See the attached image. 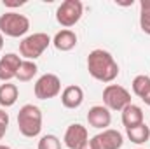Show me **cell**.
<instances>
[{
  "mask_svg": "<svg viewBox=\"0 0 150 149\" xmlns=\"http://www.w3.org/2000/svg\"><path fill=\"white\" fill-rule=\"evenodd\" d=\"M87 70L100 82H112L119 75V65L105 49H94L87 56Z\"/></svg>",
  "mask_w": 150,
  "mask_h": 149,
  "instance_id": "obj_1",
  "label": "cell"
},
{
  "mask_svg": "<svg viewBox=\"0 0 150 149\" xmlns=\"http://www.w3.org/2000/svg\"><path fill=\"white\" fill-rule=\"evenodd\" d=\"M18 128L21 135L33 139L42 132V112L37 105L26 104L18 112Z\"/></svg>",
  "mask_w": 150,
  "mask_h": 149,
  "instance_id": "obj_2",
  "label": "cell"
},
{
  "mask_svg": "<svg viewBox=\"0 0 150 149\" xmlns=\"http://www.w3.org/2000/svg\"><path fill=\"white\" fill-rule=\"evenodd\" d=\"M30 30V19L19 12H4L0 16V34L7 37H23Z\"/></svg>",
  "mask_w": 150,
  "mask_h": 149,
  "instance_id": "obj_3",
  "label": "cell"
},
{
  "mask_svg": "<svg viewBox=\"0 0 150 149\" xmlns=\"http://www.w3.org/2000/svg\"><path fill=\"white\" fill-rule=\"evenodd\" d=\"M52 40L47 34L44 32H37V34H32L28 37H25L19 42V54L25 58V60H32L35 62L38 56L49 47Z\"/></svg>",
  "mask_w": 150,
  "mask_h": 149,
  "instance_id": "obj_4",
  "label": "cell"
},
{
  "mask_svg": "<svg viewBox=\"0 0 150 149\" xmlns=\"http://www.w3.org/2000/svg\"><path fill=\"white\" fill-rule=\"evenodd\" d=\"M103 104L108 111H124L131 104V93L120 84H107L103 90Z\"/></svg>",
  "mask_w": 150,
  "mask_h": 149,
  "instance_id": "obj_5",
  "label": "cell"
},
{
  "mask_svg": "<svg viewBox=\"0 0 150 149\" xmlns=\"http://www.w3.org/2000/svg\"><path fill=\"white\" fill-rule=\"evenodd\" d=\"M82 14H84V5L80 0H65L56 11V19L61 27L70 30V27L80 21Z\"/></svg>",
  "mask_w": 150,
  "mask_h": 149,
  "instance_id": "obj_6",
  "label": "cell"
},
{
  "mask_svg": "<svg viewBox=\"0 0 150 149\" xmlns=\"http://www.w3.org/2000/svg\"><path fill=\"white\" fill-rule=\"evenodd\" d=\"M35 97L38 100H49L61 93V81L56 74H44L35 82Z\"/></svg>",
  "mask_w": 150,
  "mask_h": 149,
  "instance_id": "obj_7",
  "label": "cell"
},
{
  "mask_svg": "<svg viewBox=\"0 0 150 149\" xmlns=\"http://www.w3.org/2000/svg\"><path fill=\"white\" fill-rule=\"evenodd\" d=\"M93 149H120L124 144V137L120 132L113 130V128H107L103 132H100L98 135H94L91 140Z\"/></svg>",
  "mask_w": 150,
  "mask_h": 149,
  "instance_id": "obj_8",
  "label": "cell"
},
{
  "mask_svg": "<svg viewBox=\"0 0 150 149\" xmlns=\"http://www.w3.org/2000/svg\"><path fill=\"white\" fill-rule=\"evenodd\" d=\"M89 140V135H87V128L79 125V123H74L67 128L65 132V137H63V142L68 149H80L86 142Z\"/></svg>",
  "mask_w": 150,
  "mask_h": 149,
  "instance_id": "obj_9",
  "label": "cell"
},
{
  "mask_svg": "<svg viewBox=\"0 0 150 149\" xmlns=\"http://www.w3.org/2000/svg\"><path fill=\"white\" fill-rule=\"evenodd\" d=\"M21 56L16 54V53H7L0 58V81L4 82H9L11 79H14L18 70H19V65H21Z\"/></svg>",
  "mask_w": 150,
  "mask_h": 149,
  "instance_id": "obj_10",
  "label": "cell"
},
{
  "mask_svg": "<svg viewBox=\"0 0 150 149\" xmlns=\"http://www.w3.org/2000/svg\"><path fill=\"white\" fill-rule=\"evenodd\" d=\"M87 123L93 128L107 130L110 126V123H112V114H110V111L105 105H94L87 112Z\"/></svg>",
  "mask_w": 150,
  "mask_h": 149,
  "instance_id": "obj_11",
  "label": "cell"
},
{
  "mask_svg": "<svg viewBox=\"0 0 150 149\" xmlns=\"http://www.w3.org/2000/svg\"><path fill=\"white\" fill-rule=\"evenodd\" d=\"M84 102V91L80 86L72 84V86H67L63 91H61V104L67 107V109H77L80 107Z\"/></svg>",
  "mask_w": 150,
  "mask_h": 149,
  "instance_id": "obj_12",
  "label": "cell"
},
{
  "mask_svg": "<svg viewBox=\"0 0 150 149\" xmlns=\"http://www.w3.org/2000/svg\"><path fill=\"white\" fill-rule=\"evenodd\" d=\"M52 44L58 51H72L75 46H77V34L74 30H68V28H63L59 30L54 39H52Z\"/></svg>",
  "mask_w": 150,
  "mask_h": 149,
  "instance_id": "obj_13",
  "label": "cell"
},
{
  "mask_svg": "<svg viewBox=\"0 0 150 149\" xmlns=\"http://www.w3.org/2000/svg\"><path fill=\"white\" fill-rule=\"evenodd\" d=\"M120 112H122V125L126 128H133V126H138V125L145 123L143 121V111H142L140 105L129 104L124 111H120Z\"/></svg>",
  "mask_w": 150,
  "mask_h": 149,
  "instance_id": "obj_14",
  "label": "cell"
},
{
  "mask_svg": "<svg viewBox=\"0 0 150 149\" xmlns=\"http://www.w3.org/2000/svg\"><path fill=\"white\" fill-rule=\"evenodd\" d=\"M18 97H19V90H18L16 84H12V82H4V84L0 86V105H2L4 109H5V107H12V105L16 104Z\"/></svg>",
  "mask_w": 150,
  "mask_h": 149,
  "instance_id": "obj_15",
  "label": "cell"
},
{
  "mask_svg": "<svg viewBox=\"0 0 150 149\" xmlns=\"http://www.w3.org/2000/svg\"><path fill=\"white\" fill-rule=\"evenodd\" d=\"M126 133H127V139L133 142V144H145L150 139V126L142 123L138 126H133V128H126Z\"/></svg>",
  "mask_w": 150,
  "mask_h": 149,
  "instance_id": "obj_16",
  "label": "cell"
},
{
  "mask_svg": "<svg viewBox=\"0 0 150 149\" xmlns=\"http://www.w3.org/2000/svg\"><path fill=\"white\" fill-rule=\"evenodd\" d=\"M38 72V67L35 62H32V60H23L21 62V65H19V70H18V74H16V79L18 81H21V82H28V81H32Z\"/></svg>",
  "mask_w": 150,
  "mask_h": 149,
  "instance_id": "obj_17",
  "label": "cell"
},
{
  "mask_svg": "<svg viewBox=\"0 0 150 149\" xmlns=\"http://www.w3.org/2000/svg\"><path fill=\"white\" fill-rule=\"evenodd\" d=\"M131 86H133V93H134L136 97L143 98V97L150 91V77L149 75H145V74L136 75V77L133 79Z\"/></svg>",
  "mask_w": 150,
  "mask_h": 149,
  "instance_id": "obj_18",
  "label": "cell"
},
{
  "mask_svg": "<svg viewBox=\"0 0 150 149\" xmlns=\"http://www.w3.org/2000/svg\"><path fill=\"white\" fill-rule=\"evenodd\" d=\"M38 149H61V140L56 135H44L38 140Z\"/></svg>",
  "mask_w": 150,
  "mask_h": 149,
  "instance_id": "obj_19",
  "label": "cell"
},
{
  "mask_svg": "<svg viewBox=\"0 0 150 149\" xmlns=\"http://www.w3.org/2000/svg\"><path fill=\"white\" fill-rule=\"evenodd\" d=\"M140 28L143 30V34L150 35V11L140 12Z\"/></svg>",
  "mask_w": 150,
  "mask_h": 149,
  "instance_id": "obj_20",
  "label": "cell"
},
{
  "mask_svg": "<svg viewBox=\"0 0 150 149\" xmlns=\"http://www.w3.org/2000/svg\"><path fill=\"white\" fill-rule=\"evenodd\" d=\"M0 125L9 126V114L5 112V109H0Z\"/></svg>",
  "mask_w": 150,
  "mask_h": 149,
  "instance_id": "obj_21",
  "label": "cell"
},
{
  "mask_svg": "<svg viewBox=\"0 0 150 149\" xmlns=\"http://www.w3.org/2000/svg\"><path fill=\"white\" fill-rule=\"evenodd\" d=\"M140 9L142 11H150V0H142L140 2Z\"/></svg>",
  "mask_w": 150,
  "mask_h": 149,
  "instance_id": "obj_22",
  "label": "cell"
},
{
  "mask_svg": "<svg viewBox=\"0 0 150 149\" xmlns=\"http://www.w3.org/2000/svg\"><path fill=\"white\" fill-rule=\"evenodd\" d=\"M5 132H7V126H2V125H0V140L4 139V135H5Z\"/></svg>",
  "mask_w": 150,
  "mask_h": 149,
  "instance_id": "obj_23",
  "label": "cell"
},
{
  "mask_svg": "<svg viewBox=\"0 0 150 149\" xmlns=\"http://www.w3.org/2000/svg\"><path fill=\"white\" fill-rule=\"evenodd\" d=\"M142 100L145 102V105H150V91L147 93V95H145V97H143V98H142Z\"/></svg>",
  "mask_w": 150,
  "mask_h": 149,
  "instance_id": "obj_24",
  "label": "cell"
},
{
  "mask_svg": "<svg viewBox=\"0 0 150 149\" xmlns=\"http://www.w3.org/2000/svg\"><path fill=\"white\" fill-rule=\"evenodd\" d=\"M80 149H93V146H91V142L87 140V142H86V144H84V146H82Z\"/></svg>",
  "mask_w": 150,
  "mask_h": 149,
  "instance_id": "obj_25",
  "label": "cell"
},
{
  "mask_svg": "<svg viewBox=\"0 0 150 149\" xmlns=\"http://www.w3.org/2000/svg\"><path fill=\"white\" fill-rule=\"evenodd\" d=\"M2 47H4V35L0 34V51H2Z\"/></svg>",
  "mask_w": 150,
  "mask_h": 149,
  "instance_id": "obj_26",
  "label": "cell"
},
{
  "mask_svg": "<svg viewBox=\"0 0 150 149\" xmlns=\"http://www.w3.org/2000/svg\"><path fill=\"white\" fill-rule=\"evenodd\" d=\"M0 149H11V148H9V146H2V144H0Z\"/></svg>",
  "mask_w": 150,
  "mask_h": 149,
  "instance_id": "obj_27",
  "label": "cell"
},
{
  "mask_svg": "<svg viewBox=\"0 0 150 149\" xmlns=\"http://www.w3.org/2000/svg\"><path fill=\"white\" fill-rule=\"evenodd\" d=\"M149 126H150V125H149Z\"/></svg>",
  "mask_w": 150,
  "mask_h": 149,
  "instance_id": "obj_28",
  "label": "cell"
}]
</instances>
